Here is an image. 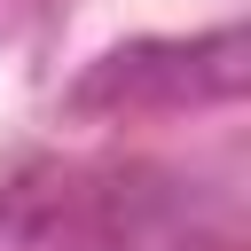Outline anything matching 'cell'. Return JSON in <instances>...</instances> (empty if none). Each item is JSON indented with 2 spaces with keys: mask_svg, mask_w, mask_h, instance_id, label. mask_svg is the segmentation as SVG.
Segmentation results:
<instances>
[{
  "mask_svg": "<svg viewBox=\"0 0 251 251\" xmlns=\"http://www.w3.org/2000/svg\"><path fill=\"white\" fill-rule=\"evenodd\" d=\"M251 86V47L243 24H212L188 39H126L102 63L78 71V86L63 94L71 118H149V110H204V102H235Z\"/></svg>",
  "mask_w": 251,
  "mask_h": 251,
  "instance_id": "cell-1",
  "label": "cell"
},
{
  "mask_svg": "<svg viewBox=\"0 0 251 251\" xmlns=\"http://www.w3.org/2000/svg\"><path fill=\"white\" fill-rule=\"evenodd\" d=\"M126 243V173L94 165H24L0 180V251H118Z\"/></svg>",
  "mask_w": 251,
  "mask_h": 251,
  "instance_id": "cell-2",
  "label": "cell"
}]
</instances>
